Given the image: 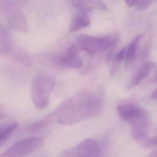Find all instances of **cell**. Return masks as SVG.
<instances>
[{
	"mask_svg": "<svg viewBox=\"0 0 157 157\" xmlns=\"http://www.w3.org/2000/svg\"><path fill=\"white\" fill-rule=\"evenodd\" d=\"M54 85V78L49 72L41 71L36 74L31 87V97L36 108L43 109L48 106Z\"/></svg>",
	"mask_w": 157,
	"mask_h": 157,
	"instance_id": "2",
	"label": "cell"
},
{
	"mask_svg": "<svg viewBox=\"0 0 157 157\" xmlns=\"http://www.w3.org/2000/svg\"><path fill=\"white\" fill-rule=\"evenodd\" d=\"M54 118L51 113L44 117L43 119L39 121H36L35 123L32 124L29 128V130L32 132H37L42 130L43 128L48 125L54 121Z\"/></svg>",
	"mask_w": 157,
	"mask_h": 157,
	"instance_id": "16",
	"label": "cell"
},
{
	"mask_svg": "<svg viewBox=\"0 0 157 157\" xmlns=\"http://www.w3.org/2000/svg\"><path fill=\"white\" fill-rule=\"evenodd\" d=\"M155 79L156 80H157V75H156V76L155 77Z\"/></svg>",
	"mask_w": 157,
	"mask_h": 157,
	"instance_id": "23",
	"label": "cell"
},
{
	"mask_svg": "<svg viewBox=\"0 0 157 157\" xmlns=\"http://www.w3.org/2000/svg\"><path fill=\"white\" fill-rule=\"evenodd\" d=\"M18 124L16 122H10L2 125L0 128V145H2L6 142L11 135L16 130Z\"/></svg>",
	"mask_w": 157,
	"mask_h": 157,
	"instance_id": "14",
	"label": "cell"
},
{
	"mask_svg": "<svg viewBox=\"0 0 157 157\" xmlns=\"http://www.w3.org/2000/svg\"><path fill=\"white\" fill-rule=\"evenodd\" d=\"M117 111L120 117L130 125L147 115L144 110L131 103L120 105L117 106Z\"/></svg>",
	"mask_w": 157,
	"mask_h": 157,
	"instance_id": "8",
	"label": "cell"
},
{
	"mask_svg": "<svg viewBox=\"0 0 157 157\" xmlns=\"http://www.w3.org/2000/svg\"><path fill=\"white\" fill-rule=\"evenodd\" d=\"M155 64L153 62H147L140 67L136 72L130 81V88L136 87L145 78H147L151 71L154 68Z\"/></svg>",
	"mask_w": 157,
	"mask_h": 157,
	"instance_id": "12",
	"label": "cell"
},
{
	"mask_svg": "<svg viewBox=\"0 0 157 157\" xmlns=\"http://www.w3.org/2000/svg\"><path fill=\"white\" fill-rule=\"evenodd\" d=\"M1 54H5L9 52L10 47V38L7 29L1 26Z\"/></svg>",
	"mask_w": 157,
	"mask_h": 157,
	"instance_id": "15",
	"label": "cell"
},
{
	"mask_svg": "<svg viewBox=\"0 0 157 157\" xmlns=\"http://www.w3.org/2000/svg\"><path fill=\"white\" fill-rule=\"evenodd\" d=\"M147 157H157V149L151 152Z\"/></svg>",
	"mask_w": 157,
	"mask_h": 157,
	"instance_id": "21",
	"label": "cell"
},
{
	"mask_svg": "<svg viewBox=\"0 0 157 157\" xmlns=\"http://www.w3.org/2000/svg\"><path fill=\"white\" fill-rule=\"evenodd\" d=\"M72 6L78 11L90 12L94 10L103 11H108V8L103 2L100 1H73Z\"/></svg>",
	"mask_w": 157,
	"mask_h": 157,
	"instance_id": "10",
	"label": "cell"
},
{
	"mask_svg": "<svg viewBox=\"0 0 157 157\" xmlns=\"http://www.w3.org/2000/svg\"><path fill=\"white\" fill-rule=\"evenodd\" d=\"M136 0H126L125 1L126 4L129 7H134L136 4Z\"/></svg>",
	"mask_w": 157,
	"mask_h": 157,
	"instance_id": "20",
	"label": "cell"
},
{
	"mask_svg": "<svg viewBox=\"0 0 157 157\" xmlns=\"http://www.w3.org/2000/svg\"><path fill=\"white\" fill-rule=\"evenodd\" d=\"M152 2H153L150 0L136 1L135 7L139 10H143L148 8Z\"/></svg>",
	"mask_w": 157,
	"mask_h": 157,
	"instance_id": "17",
	"label": "cell"
},
{
	"mask_svg": "<svg viewBox=\"0 0 157 157\" xmlns=\"http://www.w3.org/2000/svg\"><path fill=\"white\" fill-rule=\"evenodd\" d=\"M102 105L99 94L84 91L71 96L52 114L58 124H72L94 116L100 112Z\"/></svg>",
	"mask_w": 157,
	"mask_h": 157,
	"instance_id": "1",
	"label": "cell"
},
{
	"mask_svg": "<svg viewBox=\"0 0 157 157\" xmlns=\"http://www.w3.org/2000/svg\"><path fill=\"white\" fill-rule=\"evenodd\" d=\"M143 147L145 149L154 148L157 147V134L143 144Z\"/></svg>",
	"mask_w": 157,
	"mask_h": 157,
	"instance_id": "18",
	"label": "cell"
},
{
	"mask_svg": "<svg viewBox=\"0 0 157 157\" xmlns=\"http://www.w3.org/2000/svg\"><path fill=\"white\" fill-rule=\"evenodd\" d=\"M127 49V48L126 47H125L117 52L115 57V60L116 62H121L124 60L125 58H126Z\"/></svg>",
	"mask_w": 157,
	"mask_h": 157,
	"instance_id": "19",
	"label": "cell"
},
{
	"mask_svg": "<svg viewBox=\"0 0 157 157\" xmlns=\"http://www.w3.org/2000/svg\"><path fill=\"white\" fill-rule=\"evenodd\" d=\"M117 35L105 36H94L82 34L76 39V45L78 49L93 56L112 47L118 41Z\"/></svg>",
	"mask_w": 157,
	"mask_h": 157,
	"instance_id": "3",
	"label": "cell"
},
{
	"mask_svg": "<svg viewBox=\"0 0 157 157\" xmlns=\"http://www.w3.org/2000/svg\"><path fill=\"white\" fill-rule=\"evenodd\" d=\"M147 115L131 124V135L132 138L138 142L144 141L148 134Z\"/></svg>",
	"mask_w": 157,
	"mask_h": 157,
	"instance_id": "9",
	"label": "cell"
},
{
	"mask_svg": "<svg viewBox=\"0 0 157 157\" xmlns=\"http://www.w3.org/2000/svg\"><path fill=\"white\" fill-rule=\"evenodd\" d=\"M101 149L96 140H84L76 147L66 150L59 157H101Z\"/></svg>",
	"mask_w": 157,
	"mask_h": 157,
	"instance_id": "7",
	"label": "cell"
},
{
	"mask_svg": "<svg viewBox=\"0 0 157 157\" xmlns=\"http://www.w3.org/2000/svg\"><path fill=\"white\" fill-rule=\"evenodd\" d=\"M90 19L88 13L78 11L75 14L71 22L69 31L71 33L77 32L88 27L90 24Z\"/></svg>",
	"mask_w": 157,
	"mask_h": 157,
	"instance_id": "11",
	"label": "cell"
},
{
	"mask_svg": "<svg viewBox=\"0 0 157 157\" xmlns=\"http://www.w3.org/2000/svg\"><path fill=\"white\" fill-rule=\"evenodd\" d=\"M41 137H32L22 140L1 155V157H24L39 149L44 144Z\"/></svg>",
	"mask_w": 157,
	"mask_h": 157,
	"instance_id": "5",
	"label": "cell"
},
{
	"mask_svg": "<svg viewBox=\"0 0 157 157\" xmlns=\"http://www.w3.org/2000/svg\"><path fill=\"white\" fill-rule=\"evenodd\" d=\"M2 6L9 26L16 31L26 32L27 30L26 18L15 2L5 1L2 4Z\"/></svg>",
	"mask_w": 157,
	"mask_h": 157,
	"instance_id": "6",
	"label": "cell"
},
{
	"mask_svg": "<svg viewBox=\"0 0 157 157\" xmlns=\"http://www.w3.org/2000/svg\"><path fill=\"white\" fill-rule=\"evenodd\" d=\"M49 59L53 66L62 68L81 69L83 67L79 50L75 44L70 46L62 54H52Z\"/></svg>",
	"mask_w": 157,
	"mask_h": 157,
	"instance_id": "4",
	"label": "cell"
},
{
	"mask_svg": "<svg viewBox=\"0 0 157 157\" xmlns=\"http://www.w3.org/2000/svg\"><path fill=\"white\" fill-rule=\"evenodd\" d=\"M143 37V35H140L136 36L133 41L131 42L127 49L126 56V67H128L130 64L134 61L135 56L136 53L137 49L139 44L141 38Z\"/></svg>",
	"mask_w": 157,
	"mask_h": 157,
	"instance_id": "13",
	"label": "cell"
},
{
	"mask_svg": "<svg viewBox=\"0 0 157 157\" xmlns=\"http://www.w3.org/2000/svg\"><path fill=\"white\" fill-rule=\"evenodd\" d=\"M151 96H152L153 99H155V100H157V89L153 91Z\"/></svg>",
	"mask_w": 157,
	"mask_h": 157,
	"instance_id": "22",
	"label": "cell"
}]
</instances>
